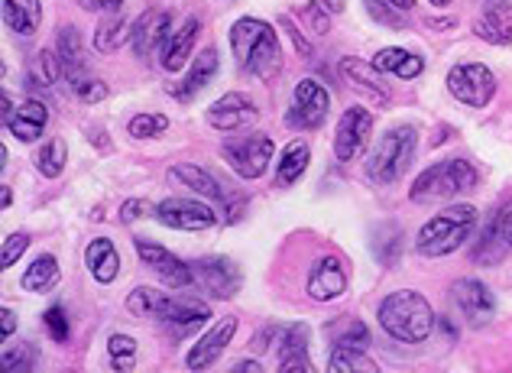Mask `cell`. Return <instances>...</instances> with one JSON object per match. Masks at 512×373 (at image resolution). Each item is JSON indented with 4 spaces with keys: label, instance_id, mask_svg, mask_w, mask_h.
Segmentation results:
<instances>
[{
    "label": "cell",
    "instance_id": "16",
    "mask_svg": "<svg viewBox=\"0 0 512 373\" xmlns=\"http://www.w3.org/2000/svg\"><path fill=\"white\" fill-rule=\"evenodd\" d=\"M451 299L457 305V312L467 318L470 328H483L493 322L496 315V296L490 286H483L480 279H457L451 289Z\"/></svg>",
    "mask_w": 512,
    "mask_h": 373
},
{
    "label": "cell",
    "instance_id": "18",
    "mask_svg": "<svg viewBox=\"0 0 512 373\" xmlns=\"http://www.w3.org/2000/svg\"><path fill=\"white\" fill-rule=\"evenodd\" d=\"M347 289V270L341 257H334V253H325V257H318L312 263V270H308V283H305V292L312 296L315 302H331L344 296Z\"/></svg>",
    "mask_w": 512,
    "mask_h": 373
},
{
    "label": "cell",
    "instance_id": "31",
    "mask_svg": "<svg viewBox=\"0 0 512 373\" xmlns=\"http://www.w3.org/2000/svg\"><path fill=\"white\" fill-rule=\"evenodd\" d=\"M308 163H312V150H308V143L305 140H292L286 150H282L279 163H276V185H282V189L295 185L305 176Z\"/></svg>",
    "mask_w": 512,
    "mask_h": 373
},
{
    "label": "cell",
    "instance_id": "32",
    "mask_svg": "<svg viewBox=\"0 0 512 373\" xmlns=\"http://www.w3.org/2000/svg\"><path fill=\"white\" fill-rule=\"evenodd\" d=\"M59 279H62L59 260L52 257V253H43V257H36L30 266H26V273H23V289H26V292H52V289H56Z\"/></svg>",
    "mask_w": 512,
    "mask_h": 373
},
{
    "label": "cell",
    "instance_id": "7",
    "mask_svg": "<svg viewBox=\"0 0 512 373\" xmlns=\"http://www.w3.org/2000/svg\"><path fill=\"white\" fill-rule=\"evenodd\" d=\"M331 111V95L321 88L315 78H302L292 88V101L286 111V127L289 130H318L325 124V117Z\"/></svg>",
    "mask_w": 512,
    "mask_h": 373
},
{
    "label": "cell",
    "instance_id": "37",
    "mask_svg": "<svg viewBox=\"0 0 512 373\" xmlns=\"http://www.w3.org/2000/svg\"><path fill=\"white\" fill-rule=\"evenodd\" d=\"M325 331H328L331 344H354V348H367V344H370L367 325H363L360 318H350V315L338 318V322H331Z\"/></svg>",
    "mask_w": 512,
    "mask_h": 373
},
{
    "label": "cell",
    "instance_id": "17",
    "mask_svg": "<svg viewBox=\"0 0 512 373\" xmlns=\"http://www.w3.org/2000/svg\"><path fill=\"white\" fill-rule=\"evenodd\" d=\"M234 335H237V318L234 315H224L221 322L214 325L211 331H205V335L198 338L195 348L188 351L185 367L188 370H208V367H214L224 357L227 344L234 341Z\"/></svg>",
    "mask_w": 512,
    "mask_h": 373
},
{
    "label": "cell",
    "instance_id": "33",
    "mask_svg": "<svg viewBox=\"0 0 512 373\" xmlns=\"http://www.w3.org/2000/svg\"><path fill=\"white\" fill-rule=\"evenodd\" d=\"M328 370L331 373H376L380 367H376L367 357V348H354V344H334L331 357H328Z\"/></svg>",
    "mask_w": 512,
    "mask_h": 373
},
{
    "label": "cell",
    "instance_id": "14",
    "mask_svg": "<svg viewBox=\"0 0 512 373\" xmlns=\"http://www.w3.org/2000/svg\"><path fill=\"white\" fill-rule=\"evenodd\" d=\"M156 221L172 231H208L218 224V215L201 198H166L156 205Z\"/></svg>",
    "mask_w": 512,
    "mask_h": 373
},
{
    "label": "cell",
    "instance_id": "48",
    "mask_svg": "<svg viewBox=\"0 0 512 373\" xmlns=\"http://www.w3.org/2000/svg\"><path fill=\"white\" fill-rule=\"evenodd\" d=\"M75 4L88 13H117L124 7V0H75Z\"/></svg>",
    "mask_w": 512,
    "mask_h": 373
},
{
    "label": "cell",
    "instance_id": "20",
    "mask_svg": "<svg viewBox=\"0 0 512 373\" xmlns=\"http://www.w3.org/2000/svg\"><path fill=\"white\" fill-rule=\"evenodd\" d=\"M218 65H221V56H218V49L208 46V49H201L198 52V59L192 62V69H188V75L182 78V82H175L169 85V95L175 101H192L198 91H205L211 85V78L218 75Z\"/></svg>",
    "mask_w": 512,
    "mask_h": 373
},
{
    "label": "cell",
    "instance_id": "23",
    "mask_svg": "<svg viewBox=\"0 0 512 373\" xmlns=\"http://www.w3.org/2000/svg\"><path fill=\"white\" fill-rule=\"evenodd\" d=\"M4 124L20 143H36L39 137H43L46 124H49V108L39 98H26V101L17 104V111H13Z\"/></svg>",
    "mask_w": 512,
    "mask_h": 373
},
{
    "label": "cell",
    "instance_id": "6",
    "mask_svg": "<svg viewBox=\"0 0 512 373\" xmlns=\"http://www.w3.org/2000/svg\"><path fill=\"white\" fill-rule=\"evenodd\" d=\"M273 153H276L273 140H269L266 133H256V130L244 133V137L224 140V146H221L224 163L247 182L263 179V172L269 169V163H273Z\"/></svg>",
    "mask_w": 512,
    "mask_h": 373
},
{
    "label": "cell",
    "instance_id": "36",
    "mask_svg": "<svg viewBox=\"0 0 512 373\" xmlns=\"http://www.w3.org/2000/svg\"><path fill=\"white\" fill-rule=\"evenodd\" d=\"M166 299H169V292H163V289H153V286H137L127 296V312L133 315V318H159V312H163V305H166Z\"/></svg>",
    "mask_w": 512,
    "mask_h": 373
},
{
    "label": "cell",
    "instance_id": "26",
    "mask_svg": "<svg viewBox=\"0 0 512 373\" xmlns=\"http://www.w3.org/2000/svg\"><path fill=\"white\" fill-rule=\"evenodd\" d=\"M85 266L88 273L94 276V283L101 286H111L114 279L120 276V253L114 247V241H107V237H94L85 250Z\"/></svg>",
    "mask_w": 512,
    "mask_h": 373
},
{
    "label": "cell",
    "instance_id": "34",
    "mask_svg": "<svg viewBox=\"0 0 512 373\" xmlns=\"http://www.w3.org/2000/svg\"><path fill=\"white\" fill-rule=\"evenodd\" d=\"M65 85H69L72 95L85 104H101L107 98V85L88 72V65H82V69H65Z\"/></svg>",
    "mask_w": 512,
    "mask_h": 373
},
{
    "label": "cell",
    "instance_id": "8",
    "mask_svg": "<svg viewBox=\"0 0 512 373\" xmlns=\"http://www.w3.org/2000/svg\"><path fill=\"white\" fill-rule=\"evenodd\" d=\"M448 91L467 108H487L496 95V75L483 62H461L448 72Z\"/></svg>",
    "mask_w": 512,
    "mask_h": 373
},
{
    "label": "cell",
    "instance_id": "51",
    "mask_svg": "<svg viewBox=\"0 0 512 373\" xmlns=\"http://www.w3.org/2000/svg\"><path fill=\"white\" fill-rule=\"evenodd\" d=\"M244 370L260 373V370H263V364H256V361H244V364H237V367H234V373H244Z\"/></svg>",
    "mask_w": 512,
    "mask_h": 373
},
{
    "label": "cell",
    "instance_id": "45",
    "mask_svg": "<svg viewBox=\"0 0 512 373\" xmlns=\"http://www.w3.org/2000/svg\"><path fill=\"white\" fill-rule=\"evenodd\" d=\"M26 247H30V234H23V231L10 234L7 241H4V250H0V266H4V270H10V266L26 253Z\"/></svg>",
    "mask_w": 512,
    "mask_h": 373
},
{
    "label": "cell",
    "instance_id": "54",
    "mask_svg": "<svg viewBox=\"0 0 512 373\" xmlns=\"http://www.w3.org/2000/svg\"><path fill=\"white\" fill-rule=\"evenodd\" d=\"M389 4H396L399 10H412V7H415V0H389Z\"/></svg>",
    "mask_w": 512,
    "mask_h": 373
},
{
    "label": "cell",
    "instance_id": "2",
    "mask_svg": "<svg viewBox=\"0 0 512 373\" xmlns=\"http://www.w3.org/2000/svg\"><path fill=\"white\" fill-rule=\"evenodd\" d=\"M380 328L399 344H422L435 331V312H431L428 299L415 289H396L380 302L376 309Z\"/></svg>",
    "mask_w": 512,
    "mask_h": 373
},
{
    "label": "cell",
    "instance_id": "12",
    "mask_svg": "<svg viewBox=\"0 0 512 373\" xmlns=\"http://www.w3.org/2000/svg\"><path fill=\"white\" fill-rule=\"evenodd\" d=\"M512 250V208H496L493 218L483 224L477 247L470 250V260L477 266H496Z\"/></svg>",
    "mask_w": 512,
    "mask_h": 373
},
{
    "label": "cell",
    "instance_id": "55",
    "mask_svg": "<svg viewBox=\"0 0 512 373\" xmlns=\"http://www.w3.org/2000/svg\"><path fill=\"white\" fill-rule=\"evenodd\" d=\"M431 4H435V7H448L451 0H431Z\"/></svg>",
    "mask_w": 512,
    "mask_h": 373
},
{
    "label": "cell",
    "instance_id": "39",
    "mask_svg": "<svg viewBox=\"0 0 512 373\" xmlns=\"http://www.w3.org/2000/svg\"><path fill=\"white\" fill-rule=\"evenodd\" d=\"M65 159H69V153H65V143L62 140H49V143H43V150L36 153V169L43 172L46 179H59L62 169H65Z\"/></svg>",
    "mask_w": 512,
    "mask_h": 373
},
{
    "label": "cell",
    "instance_id": "27",
    "mask_svg": "<svg viewBox=\"0 0 512 373\" xmlns=\"http://www.w3.org/2000/svg\"><path fill=\"white\" fill-rule=\"evenodd\" d=\"M59 78H65V62L56 49H39L26 62V85L33 91H49L52 85H59Z\"/></svg>",
    "mask_w": 512,
    "mask_h": 373
},
{
    "label": "cell",
    "instance_id": "42",
    "mask_svg": "<svg viewBox=\"0 0 512 373\" xmlns=\"http://www.w3.org/2000/svg\"><path fill=\"white\" fill-rule=\"evenodd\" d=\"M107 354H111L114 370H130L133 361H137V341L130 335H111L107 338Z\"/></svg>",
    "mask_w": 512,
    "mask_h": 373
},
{
    "label": "cell",
    "instance_id": "43",
    "mask_svg": "<svg viewBox=\"0 0 512 373\" xmlns=\"http://www.w3.org/2000/svg\"><path fill=\"white\" fill-rule=\"evenodd\" d=\"M363 7H367V13L376 23L389 26V30H402V26H406V20H402L406 10H399L396 4H389V0H363Z\"/></svg>",
    "mask_w": 512,
    "mask_h": 373
},
{
    "label": "cell",
    "instance_id": "38",
    "mask_svg": "<svg viewBox=\"0 0 512 373\" xmlns=\"http://www.w3.org/2000/svg\"><path fill=\"white\" fill-rule=\"evenodd\" d=\"M56 52L62 56L65 69H82V65H85L82 36H78L75 26H62V30L56 33Z\"/></svg>",
    "mask_w": 512,
    "mask_h": 373
},
{
    "label": "cell",
    "instance_id": "19",
    "mask_svg": "<svg viewBox=\"0 0 512 373\" xmlns=\"http://www.w3.org/2000/svg\"><path fill=\"white\" fill-rule=\"evenodd\" d=\"M172 33V13L169 10H146L143 17L133 23L130 46L137 52V59H150L153 52L163 49V43Z\"/></svg>",
    "mask_w": 512,
    "mask_h": 373
},
{
    "label": "cell",
    "instance_id": "40",
    "mask_svg": "<svg viewBox=\"0 0 512 373\" xmlns=\"http://www.w3.org/2000/svg\"><path fill=\"white\" fill-rule=\"evenodd\" d=\"M166 130H169L166 114H137V117H130V124H127V133L133 140H156V137H163Z\"/></svg>",
    "mask_w": 512,
    "mask_h": 373
},
{
    "label": "cell",
    "instance_id": "50",
    "mask_svg": "<svg viewBox=\"0 0 512 373\" xmlns=\"http://www.w3.org/2000/svg\"><path fill=\"white\" fill-rule=\"evenodd\" d=\"M0 318H4V341H7L13 331H17V315H13V309H7V305H4V309H0Z\"/></svg>",
    "mask_w": 512,
    "mask_h": 373
},
{
    "label": "cell",
    "instance_id": "44",
    "mask_svg": "<svg viewBox=\"0 0 512 373\" xmlns=\"http://www.w3.org/2000/svg\"><path fill=\"white\" fill-rule=\"evenodd\" d=\"M43 325H46V331L52 335V341H69V315H65V305H49L46 309V315H43Z\"/></svg>",
    "mask_w": 512,
    "mask_h": 373
},
{
    "label": "cell",
    "instance_id": "49",
    "mask_svg": "<svg viewBox=\"0 0 512 373\" xmlns=\"http://www.w3.org/2000/svg\"><path fill=\"white\" fill-rule=\"evenodd\" d=\"M143 211H146V202H140V198H130V202L120 205V221H124V224H133V221H137V218L143 215Z\"/></svg>",
    "mask_w": 512,
    "mask_h": 373
},
{
    "label": "cell",
    "instance_id": "9",
    "mask_svg": "<svg viewBox=\"0 0 512 373\" xmlns=\"http://www.w3.org/2000/svg\"><path fill=\"white\" fill-rule=\"evenodd\" d=\"M133 247L140 253V263L150 270L159 283L169 286V289H188L195 286V273H192V263H185L175 257L172 250H166L163 244L156 241H146V237H133Z\"/></svg>",
    "mask_w": 512,
    "mask_h": 373
},
{
    "label": "cell",
    "instance_id": "28",
    "mask_svg": "<svg viewBox=\"0 0 512 373\" xmlns=\"http://www.w3.org/2000/svg\"><path fill=\"white\" fill-rule=\"evenodd\" d=\"M474 33L490 46H509L512 43V4L500 0L483 10V17L474 23Z\"/></svg>",
    "mask_w": 512,
    "mask_h": 373
},
{
    "label": "cell",
    "instance_id": "35",
    "mask_svg": "<svg viewBox=\"0 0 512 373\" xmlns=\"http://www.w3.org/2000/svg\"><path fill=\"white\" fill-rule=\"evenodd\" d=\"M130 36H133V23L117 17V13H107V20L98 23V30H94V49L104 52V56H111V52H117L120 43Z\"/></svg>",
    "mask_w": 512,
    "mask_h": 373
},
{
    "label": "cell",
    "instance_id": "1",
    "mask_svg": "<svg viewBox=\"0 0 512 373\" xmlns=\"http://www.w3.org/2000/svg\"><path fill=\"white\" fill-rule=\"evenodd\" d=\"M231 52L237 69L253 78H273L282 69V46L276 30L260 17H240L231 26Z\"/></svg>",
    "mask_w": 512,
    "mask_h": 373
},
{
    "label": "cell",
    "instance_id": "22",
    "mask_svg": "<svg viewBox=\"0 0 512 373\" xmlns=\"http://www.w3.org/2000/svg\"><path fill=\"white\" fill-rule=\"evenodd\" d=\"M276 354H279V373H308V328L305 325H289L279 331L276 338Z\"/></svg>",
    "mask_w": 512,
    "mask_h": 373
},
{
    "label": "cell",
    "instance_id": "30",
    "mask_svg": "<svg viewBox=\"0 0 512 373\" xmlns=\"http://www.w3.org/2000/svg\"><path fill=\"white\" fill-rule=\"evenodd\" d=\"M4 23L17 36H36L43 23V0H4Z\"/></svg>",
    "mask_w": 512,
    "mask_h": 373
},
{
    "label": "cell",
    "instance_id": "11",
    "mask_svg": "<svg viewBox=\"0 0 512 373\" xmlns=\"http://www.w3.org/2000/svg\"><path fill=\"white\" fill-rule=\"evenodd\" d=\"M370 133H373V114L363 104H350L341 114L338 130H334V156H338V163H350V159H357L367 150Z\"/></svg>",
    "mask_w": 512,
    "mask_h": 373
},
{
    "label": "cell",
    "instance_id": "25",
    "mask_svg": "<svg viewBox=\"0 0 512 373\" xmlns=\"http://www.w3.org/2000/svg\"><path fill=\"white\" fill-rule=\"evenodd\" d=\"M341 75L344 82L360 91V95H370V98H380L383 104L389 101V88L380 78V69L373 62H360V59H341Z\"/></svg>",
    "mask_w": 512,
    "mask_h": 373
},
{
    "label": "cell",
    "instance_id": "41",
    "mask_svg": "<svg viewBox=\"0 0 512 373\" xmlns=\"http://www.w3.org/2000/svg\"><path fill=\"white\" fill-rule=\"evenodd\" d=\"M0 367H4L7 373H26L36 367V348L33 344H7L4 354H0Z\"/></svg>",
    "mask_w": 512,
    "mask_h": 373
},
{
    "label": "cell",
    "instance_id": "24",
    "mask_svg": "<svg viewBox=\"0 0 512 373\" xmlns=\"http://www.w3.org/2000/svg\"><path fill=\"white\" fill-rule=\"evenodd\" d=\"M172 179H179L185 189H192L198 198H205V202H234L237 195H231L221 185V179H214L208 169H201V166H192V163H179V166H172L169 172Z\"/></svg>",
    "mask_w": 512,
    "mask_h": 373
},
{
    "label": "cell",
    "instance_id": "47",
    "mask_svg": "<svg viewBox=\"0 0 512 373\" xmlns=\"http://www.w3.org/2000/svg\"><path fill=\"white\" fill-rule=\"evenodd\" d=\"M279 23H282V30H286L289 36H292V43H295V49H299V56H312V43H308V39L295 30V23H292V17H286V13H282L279 17Z\"/></svg>",
    "mask_w": 512,
    "mask_h": 373
},
{
    "label": "cell",
    "instance_id": "13",
    "mask_svg": "<svg viewBox=\"0 0 512 373\" xmlns=\"http://www.w3.org/2000/svg\"><path fill=\"white\" fill-rule=\"evenodd\" d=\"M159 328L166 331L172 341H182L188 335H195L208 322H211V309L208 302H198V299H166L163 312H159Z\"/></svg>",
    "mask_w": 512,
    "mask_h": 373
},
{
    "label": "cell",
    "instance_id": "53",
    "mask_svg": "<svg viewBox=\"0 0 512 373\" xmlns=\"http://www.w3.org/2000/svg\"><path fill=\"white\" fill-rule=\"evenodd\" d=\"M0 202H4V205H0V208H10V202H13V195H10V189H7V185H4V189H0Z\"/></svg>",
    "mask_w": 512,
    "mask_h": 373
},
{
    "label": "cell",
    "instance_id": "21",
    "mask_svg": "<svg viewBox=\"0 0 512 373\" xmlns=\"http://www.w3.org/2000/svg\"><path fill=\"white\" fill-rule=\"evenodd\" d=\"M198 33H201V20L198 17H188L179 26V30L169 33L163 49H159V65H163L169 75H179L182 72V65L188 62V56H192V46H195Z\"/></svg>",
    "mask_w": 512,
    "mask_h": 373
},
{
    "label": "cell",
    "instance_id": "29",
    "mask_svg": "<svg viewBox=\"0 0 512 373\" xmlns=\"http://www.w3.org/2000/svg\"><path fill=\"white\" fill-rule=\"evenodd\" d=\"M373 65L383 75H396V78H402V82H412V78H419L425 72V59L419 56V52H409V49H399V46L380 49L373 56Z\"/></svg>",
    "mask_w": 512,
    "mask_h": 373
},
{
    "label": "cell",
    "instance_id": "5",
    "mask_svg": "<svg viewBox=\"0 0 512 373\" xmlns=\"http://www.w3.org/2000/svg\"><path fill=\"white\" fill-rule=\"evenodd\" d=\"M415 150H419V133H415L412 124L389 127L383 137L376 140V146L367 156V163H363L367 179L376 185H393L396 179H402L409 172Z\"/></svg>",
    "mask_w": 512,
    "mask_h": 373
},
{
    "label": "cell",
    "instance_id": "4",
    "mask_svg": "<svg viewBox=\"0 0 512 373\" xmlns=\"http://www.w3.org/2000/svg\"><path fill=\"white\" fill-rule=\"evenodd\" d=\"M480 185V172L474 163H467L461 156H448L431 163L419 179L412 182L409 198L415 205L428 202H448V198H461L467 192H474Z\"/></svg>",
    "mask_w": 512,
    "mask_h": 373
},
{
    "label": "cell",
    "instance_id": "15",
    "mask_svg": "<svg viewBox=\"0 0 512 373\" xmlns=\"http://www.w3.org/2000/svg\"><path fill=\"white\" fill-rule=\"evenodd\" d=\"M256 121H260V111H256L253 98L244 95V91H227L224 98H218L205 111V124L211 130H221V133H234V130L253 127Z\"/></svg>",
    "mask_w": 512,
    "mask_h": 373
},
{
    "label": "cell",
    "instance_id": "46",
    "mask_svg": "<svg viewBox=\"0 0 512 373\" xmlns=\"http://www.w3.org/2000/svg\"><path fill=\"white\" fill-rule=\"evenodd\" d=\"M302 17L308 20V26H312L315 33H328L331 30V10L321 4V0H312V4L302 7Z\"/></svg>",
    "mask_w": 512,
    "mask_h": 373
},
{
    "label": "cell",
    "instance_id": "10",
    "mask_svg": "<svg viewBox=\"0 0 512 373\" xmlns=\"http://www.w3.org/2000/svg\"><path fill=\"white\" fill-rule=\"evenodd\" d=\"M192 273H195V286L208 299H231L237 296L240 283H244L240 266L227 257H198L192 260Z\"/></svg>",
    "mask_w": 512,
    "mask_h": 373
},
{
    "label": "cell",
    "instance_id": "52",
    "mask_svg": "<svg viewBox=\"0 0 512 373\" xmlns=\"http://www.w3.org/2000/svg\"><path fill=\"white\" fill-rule=\"evenodd\" d=\"M321 4H325L331 13H341L344 10V0H321Z\"/></svg>",
    "mask_w": 512,
    "mask_h": 373
},
{
    "label": "cell",
    "instance_id": "3",
    "mask_svg": "<svg viewBox=\"0 0 512 373\" xmlns=\"http://www.w3.org/2000/svg\"><path fill=\"white\" fill-rule=\"evenodd\" d=\"M480 211L474 205H448L441 208L435 218L422 224V231L415 234V250L425 260H438L448 257V253L461 250L470 234L477 231Z\"/></svg>",
    "mask_w": 512,
    "mask_h": 373
}]
</instances>
